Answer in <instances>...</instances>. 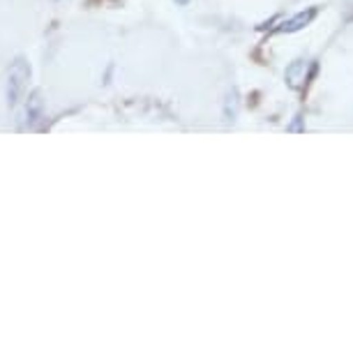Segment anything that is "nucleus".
Returning a JSON list of instances; mask_svg holds the SVG:
<instances>
[{"mask_svg":"<svg viewBox=\"0 0 353 353\" xmlns=\"http://www.w3.org/2000/svg\"><path fill=\"white\" fill-rule=\"evenodd\" d=\"M319 14V8H310L305 12H298L296 17H291L289 21H284L282 26H277L275 32H298L303 30L305 26H310L312 21H314V17Z\"/></svg>","mask_w":353,"mask_h":353,"instance_id":"nucleus-3","label":"nucleus"},{"mask_svg":"<svg viewBox=\"0 0 353 353\" xmlns=\"http://www.w3.org/2000/svg\"><path fill=\"white\" fill-rule=\"evenodd\" d=\"M176 3H178V5H188L190 0H176Z\"/></svg>","mask_w":353,"mask_h":353,"instance_id":"nucleus-7","label":"nucleus"},{"mask_svg":"<svg viewBox=\"0 0 353 353\" xmlns=\"http://www.w3.org/2000/svg\"><path fill=\"white\" fill-rule=\"evenodd\" d=\"M28 79H30V65L23 56H19L17 61L12 63L10 74H8V92H5V97H8L10 109H14V106L19 104V99L23 97Z\"/></svg>","mask_w":353,"mask_h":353,"instance_id":"nucleus-1","label":"nucleus"},{"mask_svg":"<svg viewBox=\"0 0 353 353\" xmlns=\"http://www.w3.org/2000/svg\"><path fill=\"white\" fill-rule=\"evenodd\" d=\"M56 3H58V0H56Z\"/></svg>","mask_w":353,"mask_h":353,"instance_id":"nucleus-8","label":"nucleus"},{"mask_svg":"<svg viewBox=\"0 0 353 353\" xmlns=\"http://www.w3.org/2000/svg\"><path fill=\"white\" fill-rule=\"evenodd\" d=\"M314 74H316V63H312L310 74H307V63H305L303 58H298V61H293L289 68H286V83H289V88L298 90V88H303Z\"/></svg>","mask_w":353,"mask_h":353,"instance_id":"nucleus-2","label":"nucleus"},{"mask_svg":"<svg viewBox=\"0 0 353 353\" xmlns=\"http://www.w3.org/2000/svg\"><path fill=\"white\" fill-rule=\"evenodd\" d=\"M44 113V99H42V92L39 90H32L28 102H26V128L32 130L37 125V121L42 118Z\"/></svg>","mask_w":353,"mask_h":353,"instance_id":"nucleus-4","label":"nucleus"},{"mask_svg":"<svg viewBox=\"0 0 353 353\" xmlns=\"http://www.w3.org/2000/svg\"><path fill=\"white\" fill-rule=\"evenodd\" d=\"M289 132H305V125H303V116H296V121H293L289 128Z\"/></svg>","mask_w":353,"mask_h":353,"instance_id":"nucleus-6","label":"nucleus"},{"mask_svg":"<svg viewBox=\"0 0 353 353\" xmlns=\"http://www.w3.org/2000/svg\"><path fill=\"white\" fill-rule=\"evenodd\" d=\"M238 111H241V92L238 88H231L224 99V123H236Z\"/></svg>","mask_w":353,"mask_h":353,"instance_id":"nucleus-5","label":"nucleus"}]
</instances>
